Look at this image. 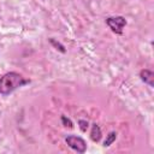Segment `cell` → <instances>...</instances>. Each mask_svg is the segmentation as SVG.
<instances>
[{
    "mask_svg": "<svg viewBox=\"0 0 154 154\" xmlns=\"http://www.w3.org/2000/svg\"><path fill=\"white\" fill-rule=\"evenodd\" d=\"M31 81L29 78L23 77L19 72L10 71L0 77V94L2 96H7L12 94L14 90L29 84Z\"/></svg>",
    "mask_w": 154,
    "mask_h": 154,
    "instance_id": "1",
    "label": "cell"
},
{
    "mask_svg": "<svg viewBox=\"0 0 154 154\" xmlns=\"http://www.w3.org/2000/svg\"><path fill=\"white\" fill-rule=\"evenodd\" d=\"M107 26L117 35H123V29L128 24L125 17L123 16H116V17H107L105 19Z\"/></svg>",
    "mask_w": 154,
    "mask_h": 154,
    "instance_id": "2",
    "label": "cell"
},
{
    "mask_svg": "<svg viewBox=\"0 0 154 154\" xmlns=\"http://www.w3.org/2000/svg\"><path fill=\"white\" fill-rule=\"evenodd\" d=\"M65 143L71 148L73 149L75 152L79 153V154H83L87 152V143L81 137V136H76V135H67L65 137Z\"/></svg>",
    "mask_w": 154,
    "mask_h": 154,
    "instance_id": "3",
    "label": "cell"
},
{
    "mask_svg": "<svg viewBox=\"0 0 154 154\" xmlns=\"http://www.w3.org/2000/svg\"><path fill=\"white\" fill-rule=\"evenodd\" d=\"M140 78H141L142 82H144L146 84H148L150 88L154 87V72L152 70L142 69L140 71Z\"/></svg>",
    "mask_w": 154,
    "mask_h": 154,
    "instance_id": "4",
    "label": "cell"
},
{
    "mask_svg": "<svg viewBox=\"0 0 154 154\" xmlns=\"http://www.w3.org/2000/svg\"><path fill=\"white\" fill-rule=\"evenodd\" d=\"M90 135V140L93 141V142H95V143H97L100 140H101V137H102V132H101V128L96 124V123H94V124H91V129H90V132H89Z\"/></svg>",
    "mask_w": 154,
    "mask_h": 154,
    "instance_id": "5",
    "label": "cell"
},
{
    "mask_svg": "<svg viewBox=\"0 0 154 154\" xmlns=\"http://www.w3.org/2000/svg\"><path fill=\"white\" fill-rule=\"evenodd\" d=\"M117 136H118V134L116 132V131H111V132H108V135H106V140L103 141V147L105 148H107V147H109L116 140H117Z\"/></svg>",
    "mask_w": 154,
    "mask_h": 154,
    "instance_id": "6",
    "label": "cell"
},
{
    "mask_svg": "<svg viewBox=\"0 0 154 154\" xmlns=\"http://www.w3.org/2000/svg\"><path fill=\"white\" fill-rule=\"evenodd\" d=\"M49 42H51V45H52L57 51H59V52H61V53H66L65 46H64V45H61L60 42H58L57 40H54L53 37H51V38H49Z\"/></svg>",
    "mask_w": 154,
    "mask_h": 154,
    "instance_id": "7",
    "label": "cell"
},
{
    "mask_svg": "<svg viewBox=\"0 0 154 154\" xmlns=\"http://www.w3.org/2000/svg\"><path fill=\"white\" fill-rule=\"evenodd\" d=\"M78 125H79V129H81V131L85 132V131H87V129H88V126H89V123H88V120H84V119H79V120H78Z\"/></svg>",
    "mask_w": 154,
    "mask_h": 154,
    "instance_id": "8",
    "label": "cell"
},
{
    "mask_svg": "<svg viewBox=\"0 0 154 154\" xmlns=\"http://www.w3.org/2000/svg\"><path fill=\"white\" fill-rule=\"evenodd\" d=\"M61 120H63V123H64V125H65V126L72 128V123H71V120H70L69 118H66L65 116H61Z\"/></svg>",
    "mask_w": 154,
    "mask_h": 154,
    "instance_id": "9",
    "label": "cell"
}]
</instances>
